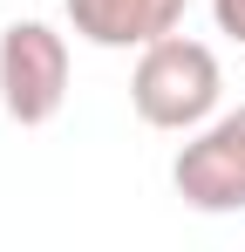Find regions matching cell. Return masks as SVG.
Here are the masks:
<instances>
[{
  "mask_svg": "<svg viewBox=\"0 0 245 252\" xmlns=\"http://www.w3.org/2000/svg\"><path fill=\"white\" fill-rule=\"evenodd\" d=\"M170 184L191 211H245V109L211 123L177 150Z\"/></svg>",
  "mask_w": 245,
  "mask_h": 252,
  "instance_id": "3957f363",
  "label": "cell"
},
{
  "mask_svg": "<svg viewBox=\"0 0 245 252\" xmlns=\"http://www.w3.org/2000/svg\"><path fill=\"white\" fill-rule=\"evenodd\" d=\"M225 95V68L204 41L163 34V41L136 48V75H129V102L150 129H204L218 116Z\"/></svg>",
  "mask_w": 245,
  "mask_h": 252,
  "instance_id": "6da1fadb",
  "label": "cell"
},
{
  "mask_svg": "<svg viewBox=\"0 0 245 252\" xmlns=\"http://www.w3.org/2000/svg\"><path fill=\"white\" fill-rule=\"evenodd\" d=\"M191 0H68V28L89 48H150L177 34Z\"/></svg>",
  "mask_w": 245,
  "mask_h": 252,
  "instance_id": "277c9868",
  "label": "cell"
},
{
  "mask_svg": "<svg viewBox=\"0 0 245 252\" xmlns=\"http://www.w3.org/2000/svg\"><path fill=\"white\" fill-rule=\"evenodd\" d=\"M211 14H218V34L245 41V0H211Z\"/></svg>",
  "mask_w": 245,
  "mask_h": 252,
  "instance_id": "5b68a950",
  "label": "cell"
},
{
  "mask_svg": "<svg viewBox=\"0 0 245 252\" xmlns=\"http://www.w3.org/2000/svg\"><path fill=\"white\" fill-rule=\"evenodd\" d=\"M68 102V41L48 21H14L0 34V109L21 129H41Z\"/></svg>",
  "mask_w": 245,
  "mask_h": 252,
  "instance_id": "7a4b0ae2",
  "label": "cell"
}]
</instances>
